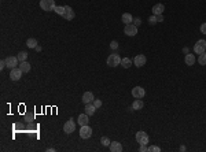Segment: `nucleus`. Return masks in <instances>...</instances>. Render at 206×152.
<instances>
[{"instance_id":"nucleus-8","label":"nucleus","mask_w":206,"mask_h":152,"mask_svg":"<svg viewBox=\"0 0 206 152\" xmlns=\"http://www.w3.org/2000/svg\"><path fill=\"white\" fill-rule=\"evenodd\" d=\"M144 95H146V91L142 86H135V88L132 89V96L135 99H143Z\"/></svg>"},{"instance_id":"nucleus-39","label":"nucleus","mask_w":206,"mask_h":152,"mask_svg":"<svg viewBox=\"0 0 206 152\" xmlns=\"http://www.w3.org/2000/svg\"><path fill=\"white\" fill-rule=\"evenodd\" d=\"M186 149H187V148H186V147H184V145H181V147H180V151H186Z\"/></svg>"},{"instance_id":"nucleus-3","label":"nucleus","mask_w":206,"mask_h":152,"mask_svg":"<svg viewBox=\"0 0 206 152\" xmlns=\"http://www.w3.org/2000/svg\"><path fill=\"white\" fill-rule=\"evenodd\" d=\"M118 64H121V58H120V55H117V54L109 55L107 66H110V67H117Z\"/></svg>"},{"instance_id":"nucleus-12","label":"nucleus","mask_w":206,"mask_h":152,"mask_svg":"<svg viewBox=\"0 0 206 152\" xmlns=\"http://www.w3.org/2000/svg\"><path fill=\"white\" fill-rule=\"evenodd\" d=\"M65 19H68V21H71V19H74V11H73V8H71L70 6H65Z\"/></svg>"},{"instance_id":"nucleus-20","label":"nucleus","mask_w":206,"mask_h":152,"mask_svg":"<svg viewBox=\"0 0 206 152\" xmlns=\"http://www.w3.org/2000/svg\"><path fill=\"white\" fill-rule=\"evenodd\" d=\"M184 62H186L187 66H193L195 63V56L193 54H186V58H184Z\"/></svg>"},{"instance_id":"nucleus-15","label":"nucleus","mask_w":206,"mask_h":152,"mask_svg":"<svg viewBox=\"0 0 206 152\" xmlns=\"http://www.w3.org/2000/svg\"><path fill=\"white\" fill-rule=\"evenodd\" d=\"M88 117H89V115H87L84 112V114H80L78 115V125L80 126H85V125H88V122H89V119H88Z\"/></svg>"},{"instance_id":"nucleus-19","label":"nucleus","mask_w":206,"mask_h":152,"mask_svg":"<svg viewBox=\"0 0 206 152\" xmlns=\"http://www.w3.org/2000/svg\"><path fill=\"white\" fill-rule=\"evenodd\" d=\"M95 111H96V107L94 106V103H89V104H87L85 106V114L87 115H94L95 114Z\"/></svg>"},{"instance_id":"nucleus-31","label":"nucleus","mask_w":206,"mask_h":152,"mask_svg":"<svg viewBox=\"0 0 206 152\" xmlns=\"http://www.w3.org/2000/svg\"><path fill=\"white\" fill-rule=\"evenodd\" d=\"M140 24H142V19H140V18H133V25H135V26H140Z\"/></svg>"},{"instance_id":"nucleus-13","label":"nucleus","mask_w":206,"mask_h":152,"mask_svg":"<svg viewBox=\"0 0 206 152\" xmlns=\"http://www.w3.org/2000/svg\"><path fill=\"white\" fill-rule=\"evenodd\" d=\"M94 100H95V97H94V93H92V92H85L84 95H83V103H84V104H89V103H92Z\"/></svg>"},{"instance_id":"nucleus-5","label":"nucleus","mask_w":206,"mask_h":152,"mask_svg":"<svg viewBox=\"0 0 206 152\" xmlns=\"http://www.w3.org/2000/svg\"><path fill=\"white\" fill-rule=\"evenodd\" d=\"M194 51H195V54H198V55L203 54L206 51V41L205 40H198L195 43V45H194Z\"/></svg>"},{"instance_id":"nucleus-26","label":"nucleus","mask_w":206,"mask_h":152,"mask_svg":"<svg viewBox=\"0 0 206 152\" xmlns=\"http://www.w3.org/2000/svg\"><path fill=\"white\" fill-rule=\"evenodd\" d=\"M55 13L58 14V15H61V17H65V7H61V6H57L55 7Z\"/></svg>"},{"instance_id":"nucleus-23","label":"nucleus","mask_w":206,"mask_h":152,"mask_svg":"<svg viewBox=\"0 0 206 152\" xmlns=\"http://www.w3.org/2000/svg\"><path fill=\"white\" fill-rule=\"evenodd\" d=\"M26 45H28V48H36L37 47V40H36V38H28Z\"/></svg>"},{"instance_id":"nucleus-35","label":"nucleus","mask_w":206,"mask_h":152,"mask_svg":"<svg viewBox=\"0 0 206 152\" xmlns=\"http://www.w3.org/2000/svg\"><path fill=\"white\" fill-rule=\"evenodd\" d=\"M139 151H140V152H146V151H149V148H147V145H140Z\"/></svg>"},{"instance_id":"nucleus-2","label":"nucleus","mask_w":206,"mask_h":152,"mask_svg":"<svg viewBox=\"0 0 206 152\" xmlns=\"http://www.w3.org/2000/svg\"><path fill=\"white\" fill-rule=\"evenodd\" d=\"M136 141H138L140 145H147V144L150 142L149 134H147L146 132H142V130H140V132L136 133Z\"/></svg>"},{"instance_id":"nucleus-17","label":"nucleus","mask_w":206,"mask_h":152,"mask_svg":"<svg viewBox=\"0 0 206 152\" xmlns=\"http://www.w3.org/2000/svg\"><path fill=\"white\" fill-rule=\"evenodd\" d=\"M143 100L142 99H135V100H133V103H132V110H133V111H136V110H142L143 108Z\"/></svg>"},{"instance_id":"nucleus-7","label":"nucleus","mask_w":206,"mask_h":152,"mask_svg":"<svg viewBox=\"0 0 206 152\" xmlns=\"http://www.w3.org/2000/svg\"><path fill=\"white\" fill-rule=\"evenodd\" d=\"M22 73H24V71L21 70L19 67L11 69V71H10V78L13 80V81H19L21 77H22Z\"/></svg>"},{"instance_id":"nucleus-18","label":"nucleus","mask_w":206,"mask_h":152,"mask_svg":"<svg viewBox=\"0 0 206 152\" xmlns=\"http://www.w3.org/2000/svg\"><path fill=\"white\" fill-rule=\"evenodd\" d=\"M121 19H122V22H124L125 25H129V24H132V22H133V17H132L129 13H124V14H122Z\"/></svg>"},{"instance_id":"nucleus-6","label":"nucleus","mask_w":206,"mask_h":152,"mask_svg":"<svg viewBox=\"0 0 206 152\" xmlns=\"http://www.w3.org/2000/svg\"><path fill=\"white\" fill-rule=\"evenodd\" d=\"M124 33L126 34V36H131V37H133V36H136V33H138V26H135L133 24L125 25Z\"/></svg>"},{"instance_id":"nucleus-16","label":"nucleus","mask_w":206,"mask_h":152,"mask_svg":"<svg viewBox=\"0 0 206 152\" xmlns=\"http://www.w3.org/2000/svg\"><path fill=\"white\" fill-rule=\"evenodd\" d=\"M164 10H165V6L161 4V3H158V4H155V6L152 7V14H154V15H161V14L164 13Z\"/></svg>"},{"instance_id":"nucleus-38","label":"nucleus","mask_w":206,"mask_h":152,"mask_svg":"<svg viewBox=\"0 0 206 152\" xmlns=\"http://www.w3.org/2000/svg\"><path fill=\"white\" fill-rule=\"evenodd\" d=\"M34 49H36V51H37V52H40V51H41V47H40V45H37V47H36V48H34Z\"/></svg>"},{"instance_id":"nucleus-29","label":"nucleus","mask_w":206,"mask_h":152,"mask_svg":"<svg viewBox=\"0 0 206 152\" xmlns=\"http://www.w3.org/2000/svg\"><path fill=\"white\" fill-rule=\"evenodd\" d=\"M149 151L150 152H161V148L155 147V145H151V147H149Z\"/></svg>"},{"instance_id":"nucleus-9","label":"nucleus","mask_w":206,"mask_h":152,"mask_svg":"<svg viewBox=\"0 0 206 152\" xmlns=\"http://www.w3.org/2000/svg\"><path fill=\"white\" fill-rule=\"evenodd\" d=\"M91 136H92V129L88 125L81 126V129H80V137L81 139H89Z\"/></svg>"},{"instance_id":"nucleus-1","label":"nucleus","mask_w":206,"mask_h":152,"mask_svg":"<svg viewBox=\"0 0 206 152\" xmlns=\"http://www.w3.org/2000/svg\"><path fill=\"white\" fill-rule=\"evenodd\" d=\"M40 7L44 11H55V0H40Z\"/></svg>"},{"instance_id":"nucleus-25","label":"nucleus","mask_w":206,"mask_h":152,"mask_svg":"<svg viewBox=\"0 0 206 152\" xmlns=\"http://www.w3.org/2000/svg\"><path fill=\"white\" fill-rule=\"evenodd\" d=\"M198 63L202 64V66H206V51L203 52V54L199 55V58H198Z\"/></svg>"},{"instance_id":"nucleus-27","label":"nucleus","mask_w":206,"mask_h":152,"mask_svg":"<svg viewBox=\"0 0 206 152\" xmlns=\"http://www.w3.org/2000/svg\"><path fill=\"white\" fill-rule=\"evenodd\" d=\"M100 142H102V144H103L105 147H107V145H110V142H112V141H110V139H109V137H102V139H100Z\"/></svg>"},{"instance_id":"nucleus-10","label":"nucleus","mask_w":206,"mask_h":152,"mask_svg":"<svg viewBox=\"0 0 206 152\" xmlns=\"http://www.w3.org/2000/svg\"><path fill=\"white\" fill-rule=\"evenodd\" d=\"M146 62H147V59H146L144 55H136L135 59H133V63H135V66H138V67H143L146 64Z\"/></svg>"},{"instance_id":"nucleus-4","label":"nucleus","mask_w":206,"mask_h":152,"mask_svg":"<svg viewBox=\"0 0 206 152\" xmlns=\"http://www.w3.org/2000/svg\"><path fill=\"white\" fill-rule=\"evenodd\" d=\"M76 130V123H74V119L70 118L66 123L63 125V132L66 133V134H70V133H73Z\"/></svg>"},{"instance_id":"nucleus-36","label":"nucleus","mask_w":206,"mask_h":152,"mask_svg":"<svg viewBox=\"0 0 206 152\" xmlns=\"http://www.w3.org/2000/svg\"><path fill=\"white\" fill-rule=\"evenodd\" d=\"M157 21H158V22H164V17H162V14H161V15H157Z\"/></svg>"},{"instance_id":"nucleus-30","label":"nucleus","mask_w":206,"mask_h":152,"mask_svg":"<svg viewBox=\"0 0 206 152\" xmlns=\"http://www.w3.org/2000/svg\"><path fill=\"white\" fill-rule=\"evenodd\" d=\"M92 103H94V106H95L96 108H99V107L102 106V100H100V99H95V100L92 101Z\"/></svg>"},{"instance_id":"nucleus-32","label":"nucleus","mask_w":206,"mask_h":152,"mask_svg":"<svg viewBox=\"0 0 206 152\" xmlns=\"http://www.w3.org/2000/svg\"><path fill=\"white\" fill-rule=\"evenodd\" d=\"M110 47H112V49H117V48H118V43H117V41H112V43H110Z\"/></svg>"},{"instance_id":"nucleus-24","label":"nucleus","mask_w":206,"mask_h":152,"mask_svg":"<svg viewBox=\"0 0 206 152\" xmlns=\"http://www.w3.org/2000/svg\"><path fill=\"white\" fill-rule=\"evenodd\" d=\"M18 61L19 62H25L28 59V52H25V51H21L19 54H18Z\"/></svg>"},{"instance_id":"nucleus-11","label":"nucleus","mask_w":206,"mask_h":152,"mask_svg":"<svg viewBox=\"0 0 206 152\" xmlns=\"http://www.w3.org/2000/svg\"><path fill=\"white\" fill-rule=\"evenodd\" d=\"M18 58L17 56H8L6 59V63H7V67L8 69H15L18 66Z\"/></svg>"},{"instance_id":"nucleus-22","label":"nucleus","mask_w":206,"mask_h":152,"mask_svg":"<svg viewBox=\"0 0 206 152\" xmlns=\"http://www.w3.org/2000/svg\"><path fill=\"white\" fill-rule=\"evenodd\" d=\"M131 64H132V61L129 59V58H122L121 59V66L124 69H129L131 67Z\"/></svg>"},{"instance_id":"nucleus-21","label":"nucleus","mask_w":206,"mask_h":152,"mask_svg":"<svg viewBox=\"0 0 206 152\" xmlns=\"http://www.w3.org/2000/svg\"><path fill=\"white\" fill-rule=\"evenodd\" d=\"M19 69L22 71H24V73H29V71H30V63H29V62H19Z\"/></svg>"},{"instance_id":"nucleus-14","label":"nucleus","mask_w":206,"mask_h":152,"mask_svg":"<svg viewBox=\"0 0 206 152\" xmlns=\"http://www.w3.org/2000/svg\"><path fill=\"white\" fill-rule=\"evenodd\" d=\"M109 147H110V151L112 152H121L122 151L121 142H118V141H112Z\"/></svg>"},{"instance_id":"nucleus-34","label":"nucleus","mask_w":206,"mask_h":152,"mask_svg":"<svg viewBox=\"0 0 206 152\" xmlns=\"http://www.w3.org/2000/svg\"><path fill=\"white\" fill-rule=\"evenodd\" d=\"M201 33L206 34V24H202V25H201Z\"/></svg>"},{"instance_id":"nucleus-37","label":"nucleus","mask_w":206,"mask_h":152,"mask_svg":"<svg viewBox=\"0 0 206 152\" xmlns=\"http://www.w3.org/2000/svg\"><path fill=\"white\" fill-rule=\"evenodd\" d=\"M183 52H184V54H188V48H183Z\"/></svg>"},{"instance_id":"nucleus-28","label":"nucleus","mask_w":206,"mask_h":152,"mask_svg":"<svg viewBox=\"0 0 206 152\" xmlns=\"http://www.w3.org/2000/svg\"><path fill=\"white\" fill-rule=\"evenodd\" d=\"M158 21H157V15H151V17L149 18V24L150 25H155Z\"/></svg>"},{"instance_id":"nucleus-33","label":"nucleus","mask_w":206,"mask_h":152,"mask_svg":"<svg viewBox=\"0 0 206 152\" xmlns=\"http://www.w3.org/2000/svg\"><path fill=\"white\" fill-rule=\"evenodd\" d=\"M7 67V63H6V59H3V61L0 62V69L3 70V69H6Z\"/></svg>"}]
</instances>
